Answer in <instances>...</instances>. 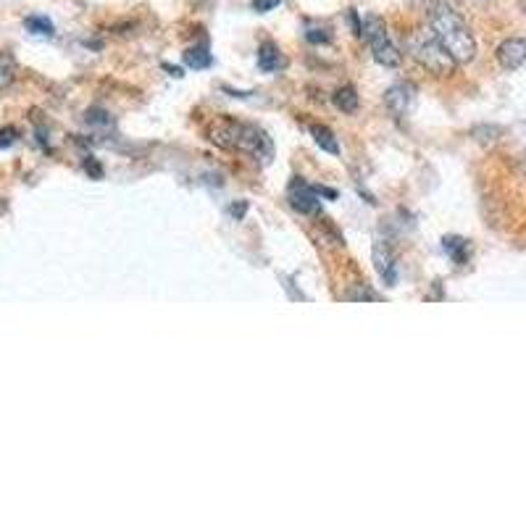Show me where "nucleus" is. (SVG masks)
<instances>
[{"label":"nucleus","mask_w":526,"mask_h":526,"mask_svg":"<svg viewBox=\"0 0 526 526\" xmlns=\"http://www.w3.org/2000/svg\"><path fill=\"white\" fill-rule=\"evenodd\" d=\"M498 61L503 69H519L526 61V40L524 37H511L498 48Z\"/></svg>","instance_id":"nucleus-8"},{"label":"nucleus","mask_w":526,"mask_h":526,"mask_svg":"<svg viewBox=\"0 0 526 526\" xmlns=\"http://www.w3.org/2000/svg\"><path fill=\"white\" fill-rule=\"evenodd\" d=\"M335 106L340 108V111H345V114H353L358 108V95L353 87H340L335 93Z\"/></svg>","instance_id":"nucleus-13"},{"label":"nucleus","mask_w":526,"mask_h":526,"mask_svg":"<svg viewBox=\"0 0 526 526\" xmlns=\"http://www.w3.org/2000/svg\"><path fill=\"white\" fill-rule=\"evenodd\" d=\"M348 298L350 300H379V295L377 292H371L369 287H358L356 292H350Z\"/></svg>","instance_id":"nucleus-20"},{"label":"nucleus","mask_w":526,"mask_h":526,"mask_svg":"<svg viewBox=\"0 0 526 526\" xmlns=\"http://www.w3.org/2000/svg\"><path fill=\"white\" fill-rule=\"evenodd\" d=\"M311 135L321 150H327V153H332V156H337V153H340L337 137L332 135V129L329 127H311Z\"/></svg>","instance_id":"nucleus-12"},{"label":"nucleus","mask_w":526,"mask_h":526,"mask_svg":"<svg viewBox=\"0 0 526 526\" xmlns=\"http://www.w3.org/2000/svg\"><path fill=\"white\" fill-rule=\"evenodd\" d=\"M224 137L227 140V148H237L242 153H248L258 161V164H271V158H274V145H271V137L263 132L261 127L256 124H232V121H221L219 127L214 132V143H224Z\"/></svg>","instance_id":"nucleus-2"},{"label":"nucleus","mask_w":526,"mask_h":526,"mask_svg":"<svg viewBox=\"0 0 526 526\" xmlns=\"http://www.w3.org/2000/svg\"><path fill=\"white\" fill-rule=\"evenodd\" d=\"M413 3H416V6H421V8H429V11H432V8L437 6L440 0H413Z\"/></svg>","instance_id":"nucleus-23"},{"label":"nucleus","mask_w":526,"mask_h":526,"mask_svg":"<svg viewBox=\"0 0 526 526\" xmlns=\"http://www.w3.org/2000/svg\"><path fill=\"white\" fill-rule=\"evenodd\" d=\"M361 37L366 40V43H369L371 53H374V58H377V64L387 66V69H395V66H400L403 56H400L398 48L392 45L390 35H387V27H384V22L379 19V16H366V19H363Z\"/></svg>","instance_id":"nucleus-4"},{"label":"nucleus","mask_w":526,"mask_h":526,"mask_svg":"<svg viewBox=\"0 0 526 526\" xmlns=\"http://www.w3.org/2000/svg\"><path fill=\"white\" fill-rule=\"evenodd\" d=\"M384 100H387V106H390L392 114L406 116L408 111H411L413 100H416V87L408 85V82H400V85H395V87H390V90H387Z\"/></svg>","instance_id":"nucleus-7"},{"label":"nucleus","mask_w":526,"mask_h":526,"mask_svg":"<svg viewBox=\"0 0 526 526\" xmlns=\"http://www.w3.org/2000/svg\"><path fill=\"white\" fill-rule=\"evenodd\" d=\"M442 248H445V253H448L458 266L469 261V242L461 240V237H445V240H442Z\"/></svg>","instance_id":"nucleus-11"},{"label":"nucleus","mask_w":526,"mask_h":526,"mask_svg":"<svg viewBox=\"0 0 526 526\" xmlns=\"http://www.w3.org/2000/svg\"><path fill=\"white\" fill-rule=\"evenodd\" d=\"M85 169L90 171V174H93L95 179L103 177V169H100V164H95V161H85Z\"/></svg>","instance_id":"nucleus-21"},{"label":"nucleus","mask_w":526,"mask_h":526,"mask_svg":"<svg viewBox=\"0 0 526 526\" xmlns=\"http://www.w3.org/2000/svg\"><path fill=\"white\" fill-rule=\"evenodd\" d=\"M524 11H526V0H524Z\"/></svg>","instance_id":"nucleus-24"},{"label":"nucleus","mask_w":526,"mask_h":526,"mask_svg":"<svg viewBox=\"0 0 526 526\" xmlns=\"http://www.w3.org/2000/svg\"><path fill=\"white\" fill-rule=\"evenodd\" d=\"M16 137H19V132H16L14 127L0 129V148H8V145H14Z\"/></svg>","instance_id":"nucleus-18"},{"label":"nucleus","mask_w":526,"mask_h":526,"mask_svg":"<svg viewBox=\"0 0 526 526\" xmlns=\"http://www.w3.org/2000/svg\"><path fill=\"white\" fill-rule=\"evenodd\" d=\"M287 200L290 206L300 214H319L321 211V195L316 187L306 185L303 179H295L290 185V192H287Z\"/></svg>","instance_id":"nucleus-5"},{"label":"nucleus","mask_w":526,"mask_h":526,"mask_svg":"<svg viewBox=\"0 0 526 526\" xmlns=\"http://www.w3.org/2000/svg\"><path fill=\"white\" fill-rule=\"evenodd\" d=\"M245 211H248V203H240V206L235 203V206L229 208V214L235 216V219H242V216H245Z\"/></svg>","instance_id":"nucleus-22"},{"label":"nucleus","mask_w":526,"mask_h":526,"mask_svg":"<svg viewBox=\"0 0 526 526\" xmlns=\"http://www.w3.org/2000/svg\"><path fill=\"white\" fill-rule=\"evenodd\" d=\"M374 266H377L379 277L384 279V285L395 287V282H398V263H395L390 245L384 240L374 242Z\"/></svg>","instance_id":"nucleus-6"},{"label":"nucleus","mask_w":526,"mask_h":526,"mask_svg":"<svg viewBox=\"0 0 526 526\" xmlns=\"http://www.w3.org/2000/svg\"><path fill=\"white\" fill-rule=\"evenodd\" d=\"M185 64L190 66V69H195V72H200V69H208V66L214 64V56L208 53V45H195V48H190L185 53Z\"/></svg>","instance_id":"nucleus-10"},{"label":"nucleus","mask_w":526,"mask_h":526,"mask_svg":"<svg viewBox=\"0 0 526 526\" xmlns=\"http://www.w3.org/2000/svg\"><path fill=\"white\" fill-rule=\"evenodd\" d=\"M408 50H411V56L419 61L424 69H429L437 77H448L453 74L455 61L450 58V53L442 48V43L437 40L434 32H427V29H419V32H413L408 37Z\"/></svg>","instance_id":"nucleus-3"},{"label":"nucleus","mask_w":526,"mask_h":526,"mask_svg":"<svg viewBox=\"0 0 526 526\" xmlns=\"http://www.w3.org/2000/svg\"><path fill=\"white\" fill-rule=\"evenodd\" d=\"M306 40L313 45H327L332 40V35H329L327 27H308Z\"/></svg>","instance_id":"nucleus-17"},{"label":"nucleus","mask_w":526,"mask_h":526,"mask_svg":"<svg viewBox=\"0 0 526 526\" xmlns=\"http://www.w3.org/2000/svg\"><path fill=\"white\" fill-rule=\"evenodd\" d=\"M279 3H282V0H253V8H256L258 14H269Z\"/></svg>","instance_id":"nucleus-19"},{"label":"nucleus","mask_w":526,"mask_h":526,"mask_svg":"<svg viewBox=\"0 0 526 526\" xmlns=\"http://www.w3.org/2000/svg\"><path fill=\"white\" fill-rule=\"evenodd\" d=\"M87 127H98V129H108L114 124V119L106 114V111H100V108H93V111H87L85 116Z\"/></svg>","instance_id":"nucleus-16"},{"label":"nucleus","mask_w":526,"mask_h":526,"mask_svg":"<svg viewBox=\"0 0 526 526\" xmlns=\"http://www.w3.org/2000/svg\"><path fill=\"white\" fill-rule=\"evenodd\" d=\"M258 69L266 74H274L279 69H285V56H282V50H279L277 43H263L258 48Z\"/></svg>","instance_id":"nucleus-9"},{"label":"nucleus","mask_w":526,"mask_h":526,"mask_svg":"<svg viewBox=\"0 0 526 526\" xmlns=\"http://www.w3.org/2000/svg\"><path fill=\"white\" fill-rule=\"evenodd\" d=\"M27 29L37 37H53V32H56L53 22H50V19H45V16H29Z\"/></svg>","instance_id":"nucleus-14"},{"label":"nucleus","mask_w":526,"mask_h":526,"mask_svg":"<svg viewBox=\"0 0 526 526\" xmlns=\"http://www.w3.org/2000/svg\"><path fill=\"white\" fill-rule=\"evenodd\" d=\"M432 32L455 64H469L471 58L477 56V40L471 35L469 24L442 0L432 8Z\"/></svg>","instance_id":"nucleus-1"},{"label":"nucleus","mask_w":526,"mask_h":526,"mask_svg":"<svg viewBox=\"0 0 526 526\" xmlns=\"http://www.w3.org/2000/svg\"><path fill=\"white\" fill-rule=\"evenodd\" d=\"M16 79V61L8 53H0V87H8Z\"/></svg>","instance_id":"nucleus-15"}]
</instances>
